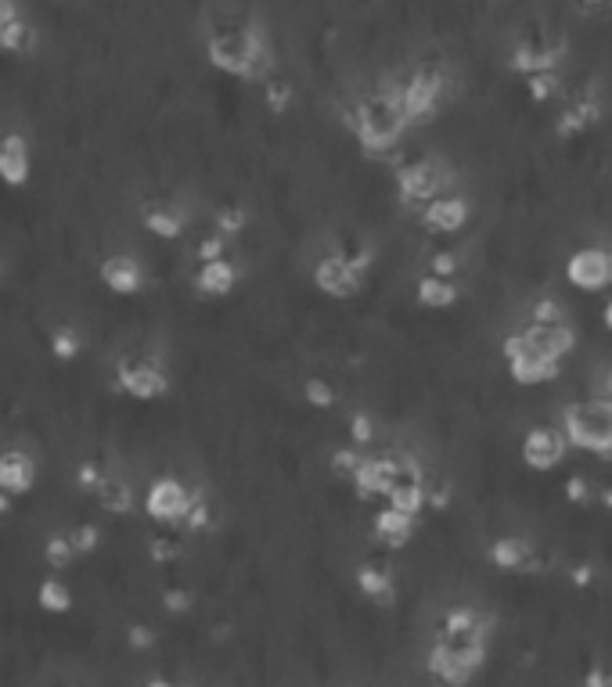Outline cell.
I'll use <instances>...</instances> for the list:
<instances>
[{"label":"cell","instance_id":"20","mask_svg":"<svg viewBox=\"0 0 612 687\" xmlns=\"http://www.w3.org/2000/svg\"><path fill=\"white\" fill-rule=\"evenodd\" d=\"M414 522H418L414 515H404V511H396V508H389V504H382V508L375 511L371 533H375V540L382 547H389V551H400V547L411 544Z\"/></svg>","mask_w":612,"mask_h":687},{"label":"cell","instance_id":"14","mask_svg":"<svg viewBox=\"0 0 612 687\" xmlns=\"http://www.w3.org/2000/svg\"><path fill=\"white\" fill-rule=\"evenodd\" d=\"M314 285H317V292H324L328 299H353V295H360V288H364V274L353 270L342 256L328 252V256L314 267Z\"/></svg>","mask_w":612,"mask_h":687},{"label":"cell","instance_id":"23","mask_svg":"<svg viewBox=\"0 0 612 687\" xmlns=\"http://www.w3.org/2000/svg\"><path fill=\"white\" fill-rule=\"evenodd\" d=\"M522 335H526L530 346H537L544 357H555V360H566L576 349V331L569 328V321L566 324H530Z\"/></svg>","mask_w":612,"mask_h":687},{"label":"cell","instance_id":"26","mask_svg":"<svg viewBox=\"0 0 612 687\" xmlns=\"http://www.w3.org/2000/svg\"><path fill=\"white\" fill-rule=\"evenodd\" d=\"M0 173L8 180L11 188H22L29 184V173H33V159H29V144L22 134H8L0 144Z\"/></svg>","mask_w":612,"mask_h":687},{"label":"cell","instance_id":"27","mask_svg":"<svg viewBox=\"0 0 612 687\" xmlns=\"http://www.w3.org/2000/svg\"><path fill=\"white\" fill-rule=\"evenodd\" d=\"M458 281H447V277H436V274H425L418 277L414 285V299L425 306V310H447V306L458 303Z\"/></svg>","mask_w":612,"mask_h":687},{"label":"cell","instance_id":"11","mask_svg":"<svg viewBox=\"0 0 612 687\" xmlns=\"http://www.w3.org/2000/svg\"><path fill=\"white\" fill-rule=\"evenodd\" d=\"M566 281L580 292H602L612 288V249L587 245L566 259Z\"/></svg>","mask_w":612,"mask_h":687},{"label":"cell","instance_id":"54","mask_svg":"<svg viewBox=\"0 0 612 687\" xmlns=\"http://www.w3.org/2000/svg\"><path fill=\"white\" fill-rule=\"evenodd\" d=\"M602 321H605V328L612 331V299H609V303H605V310H602Z\"/></svg>","mask_w":612,"mask_h":687},{"label":"cell","instance_id":"31","mask_svg":"<svg viewBox=\"0 0 612 687\" xmlns=\"http://www.w3.org/2000/svg\"><path fill=\"white\" fill-rule=\"evenodd\" d=\"M335 256H342L346 263H350L353 270H360V274H368L371 263H375V252H371V245L364 238H357V234H346V238H335Z\"/></svg>","mask_w":612,"mask_h":687},{"label":"cell","instance_id":"30","mask_svg":"<svg viewBox=\"0 0 612 687\" xmlns=\"http://www.w3.org/2000/svg\"><path fill=\"white\" fill-rule=\"evenodd\" d=\"M36 605L44 608L47 616H65L72 608V594L58 576H47V580H40V587H36Z\"/></svg>","mask_w":612,"mask_h":687},{"label":"cell","instance_id":"33","mask_svg":"<svg viewBox=\"0 0 612 687\" xmlns=\"http://www.w3.org/2000/svg\"><path fill=\"white\" fill-rule=\"evenodd\" d=\"M83 349V335L80 328H72V324H58V328L51 331V357L54 360H76Z\"/></svg>","mask_w":612,"mask_h":687},{"label":"cell","instance_id":"37","mask_svg":"<svg viewBox=\"0 0 612 687\" xmlns=\"http://www.w3.org/2000/svg\"><path fill=\"white\" fill-rule=\"evenodd\" d=\"M346 429H350V443L353 447H371L375 443V418H371L368 411H353L350 421H346Z\"/></svg>","mask_w":612,"mask_h":687},{"label":"cell","instance_id":"19","mask_svg":"<svg viewBox=\"0 0 612 687\" xmlns=\"http://www.w3.org/2000/svg\"><path fill=\"white\" fill-rule=\"evenodd\" d=\"M490 562L497 565L501 572H530L540 569L537 562V547L526 540V536H497L490 544Z\"/></svg>","mask_w":612,"mask_h":687},{"label":"cell","instance_id":"1","mask_svg":"<svg viewBox=\"0 0 612 687\" xmlns=\"http://www.w3.org/2000/svg\"><path fill=\"white\" fill-rule=\"evenodd\" d=\"M490 630H494V619L486 616L483 608H443L436 630H432L436 637H432V648L425 655V670L450 687L472 684V677L483 670L486 652H490Z\"/></svg>","mask_w":612,"mask_h":687},{"label":"cell","instance_id":"8","mask_svg":"<svg viewBox=\"0 0 612 687\" xmlns=\"http://www.w3.org/2000/svg\"><path fill=\"white\" fill-rule=\"evenodd\" d=\"M504 353V364H508V375H512L515 385H544V382H555L562 375V360L555 357H544L537 346H530V339L515 331L508 335L501 346Z\"/></svg>","mask_w":612,"mask_h":687},{"label":"cell","instance_id":"35","mask_svg":"<svg viewBox=\"0 0 612 687\" xmlns=\"http://www.w3.org/2000/svg\"><path fill=\"white\" fill-rule=\"evenodd\" d=\"M303 396H306V403H310V407H317V411H332L335 400H339V396H335V385L328 382V378H321V375L306 378Z\"/></svg>","mask_w":612,"mask_h":687},{"label":"cell","instance_id":"10","mask_svg":"<svg viewBox=\"0 0 612 687\" xmlns=\"http://www.w3.org/2000/svg\"><path fill=\"white\" fill-rule=\"evenodd\" d=\"M562 36L548 33V29H530L526 36H519V44L512 51V69L522 72V76H537V72H555L558 62H562Z\"/></svg>","mask_w":612,"mask_h":687},{"label":"cell","instance_id":"41","mask_svg":"<svg viewBox=\"0 0 612 687\" xmlns=\"http://www.w3.org/2000/svg\"><path fill=\"white\" fill-rule=\"evenodd\" d=\"M108 468H101L98 461H80V468H76V490L83 493H98L101 482H105Z\"/></svg>","mask_w":612,"mask_h":687},{"label":"cell","instance_id":"48","mask_svg":"<svg viewBox=\"0 0 612 687\" xmlns=\"http://www.w3.org/2000/svg\"><path fill=\"white\" fill-rule=\"evenodd\" d=\"M580 687H612V662H591L580 677Z\"/></svg>","mask_w":612,"mask_h":687},{"label":"cell","instance_id":"22","mask_svg":"<svg viewBox=\"0 0 612 687\" xmlns=\"http://www.w3.org/2000/svg\"><path fill=\"white\" fill-rule=\"evenodd\" d=\"M36 486V461L26 450H4L0 457V490L11 493V497H22Z\"/></svg>","mask_w":612,"mask_h":687},{"label":"cell","instance_id":"42","mask_svg":"<svg viewBox=\"0 0 612 687\" xmlns=\"http://www.w3.org/2000/svg\"><path fill=\"white\" fill-rule=\"evenodd\" d=\"M263 101H267L270 112H288V105H292V87H288L285 80H267L263 83Z\"/></svg>","mask_w":612,"mask_h":687},{"label":"cell","instance_id":"47","mask_svg":"<svg viewBox=\"0 0 612 687\" xmlns=\"http://www.w3.org/2000/svg\"><path fill=\"white\" fill-rule=\"evenodd\" d=\"M425 500H429L432 511H447L450 500H454V490H450L447 479H429V490H425Z\"/></svg>","mask_w":612,"mask_h":687},{"label":"cell","instance_id":"3","mask_svg":"<svg viewBox=\"0 0 612 687\" xmlns=\"http://www.w3.org/2000/svg\"><path fill=\"white\" fill-rule=\"evenodd\" d=\"M346 126H350L353 137H357L360 148L368 155L393 152L396 144L404 141L407 130H411L407 112L393 87H378V90H368V94H360L357 105L346 112Z\"/></svg>","mask_w":612,"mask_h":687},{"label":"cell","instance_id":"4","mask_svg":"<svg viewBox=\"0 0 612 687\" xmlns=\"http://www.w3.org/2000/svg\"><path fill=\"white\" fill-rule=\"evenodd\" d=\"M393 90L407 112V123L425 126L440 116L443 101L450 98V72L443 62H422L414 65L404 80H400V87Z\"/></svg>","mask_w":612,"mask_h":687},{"label":"cell","instance_id":"53","mask_svg":"<svg viewBox=\"0 0 612 687\" xmlns=\"http://www.w3.org/2000/svg\"><path fill=\"white\" fill-rule=\"evenodd\" d=\"M144 687H177V684H173V680H166V677H152Z\"/></svg>","mask_w":612,"mask_h":687},{"label":"cell","instance_id":"12","mask_svg":"<svg viewBox=\"0 0 612 687\" xmlns=\"http://www.w3.org/2000/svg\"><path fill=\"white\" fill-rule=\"evenodd\" d=\"M566 450H569V439L562 429L555 425H533L522 439V464L533 468V472H555L558 464L566 461Z\"/></svg>","mask_w":612,"mask_h":687},{"label":"cell","instance_id":"51","mask_svg":"<svg viewBox=\"0 0 612 687\" xmlns=\"http://www.w3.org/2000/svg\"><path fill=\"white\" fill-rule=\"evenodd\" d=\"M569 583H573L576 590H584L594 583V562H576L569 565Z\"/></svg>","mask_w":612,"mask_h":687},{"label":"cell","instance_id":"13","mask_svg":"<svg viewBox=\"0 0 612 687\" xmlns=\"http://www.w3.org/2000/svg\"><path fill=\"white\" fill-rule=\"evenodd\" d=\"M396 475H400V454H368L350 482L360 500H389Z\"/></svg>","mask_w":612,"mask_h":687},{"label":"cell","instance_id":"28","mask_svg":"<svg viewBox=\"0 0 612 687\" xmlns=\"http://www.w3.org/2000/svg\"><path fill=\"white\" fill-rule=\"evenodd\" d=\"M94 500H98L101 511H108V515H116V518L134 511V490H130V482L116 472L105 475V482H101V490L94 493Z\"/></svg>","mask_w":612,"mask_h":687},{"label":"cell","instance_id":"38","mask_svg":"<svg viewBox=\"0 0 612 687\" xmlns=\"http://www.w3.org/2000/svg\"><path fill=\"white\" fill-rule=\"evenodd\" d=\"M364 457H368V454H364L360 447H353V443H350V447H339L332 454V472L339 475V479H353V475H357V468L364 464Z\"/></svg>","mask_w":612,"mask_h":687},{"label":"cell","instance_id":"57","mask_svg":"<svg viewBox=\"0 0 612 687\" xmlns=\"http://www.w3.org/2000/svg\"><path fill=\"white\" fill-rule=\"evenodd\" d=\"M602 400H605V403H609V411H612V396H602Z\"/></svg>","mask_w":612,"mask_h":687},{"label":"cell","instance_id":"49","mask_svg":"<svg viewBox=\"0 0 612 687\" xmlns=\"http://www.w3.org/2000/svg\"><path fill=\"white\" fill-rule=\"evenodd\" d=\"M562 490H566L569 504H587V500H591V482H587V475H569Z\"/></svg>","mask_w":612,"mask_h":687},{"label":"cell","instance_id":"18","mask_svg":"<svg viewBox=\"0 0 612 687\" xmlns=\"http://www.w3.org/2000/svg\"><path fill=\"white\" fill-rule=\"evenodd\" d=\"M357 590L375 605H393L396 601V572L382 558H368L357 565Z\"/></svg>","mask_w":612,"mask_h":687},{"label":"cell","instance_id":"40","mask_svg":"<svg viewBox=\"0 0 612 687\" xmlns=\"http://www.w3.org/2000/svg\"><path fill=\"white\" fill-rule=\"evenodd\" d=\"M216 526V511H213V504H209L202 493H198V500H195V508H191V515H188V522H184V529H191V533H209V529Z\"/></svg>","mask_w":612,"mask_h":687},{"label":"cell","instance_id":"32","mask_svg":"<svg viewBox=\"0 0 612 687\" xmlns=\"http://www.w3.org/2000/svg\"><path fill=\"white\" fill-rule=\"evenodd\" d=\"M213 224H216V231L231 241L245 231V224H249V209H245L242 202H227V206H220L213 213Z\"/></svg>","mask_w":612,"mask_h":687},{"label":"cell","instance_id":"46","mask_svg":"<svg viewBox=\"0 0 612 687\" xmlns=\"http://www.w3.org/2000/svg\"><path fill=\"white\" fill-rule=\"evenodd\" d=\"M198 263H216V259H227V238L220 231L206 234V238L198 241Z\"/></svg>","mask_w":612,"mask_h":687},{"label":"cell","instance_id":"45","mask_svg":"<svg viewBox=\"0 0 612 687\" xmlns=\"http://www.w3.org/2000/svg\"><path fill=\"white\" fill-rule=\"evenodd\" d=\"M429 274L447 277V281H454V277L461 274V256H458V252H450V249L432 252V259H429Z\"/></svg>","mask_w":612,"mask_h":687},{"label":"cell","instance_id":"9","mask_svg":"<svg viewBox=\"0 0 612 687\" xmlns=\"http://www.w3.org/2000/svg\"><path fill=\"white\" fill-rule=\"evenodd\" d=\"M198 493L188 490L180 479H173V475H159V479L148 486V493H144V515L152 518V522H159V526H184L191 515V508H195Z\"/></svg>","mask_w":612,"mask_h":687},{"label":"cell","instance_id":"21","mask_svg":"<svg viewBox=\"0 0 612 687\" xmlns=\"http://www.w3.org/2000/svg\"><path fill=\"white\" fill-rule=\"evenodd\" d=\"M602 119V101H598V94H580V98H573L566 108H562V116L555 119V134L558 137H580L584 130H591L594 123Z\"/></svg>","mask_w":612,"mask_h":687},{"label":"cell","instance_id":"55","mask_svg":"<svg viewBox=\"0 0 612 687\" xmlns=\"http://www.w3.org/2000/svg\"><path fill=\"white\" fill-rule=\"evenodd\" d=\"M602 504H605V508L612 511V486H605V493H602Z\"/></svg>","mask_w":612,"mask_h":687},{"label":"cell","instance_id":"6","mask_svg":"<svg viewBox=\"0 0 612 687\" xmlns=\"http://www.w3.org/2000/svg\"><path fill=\"white\" fill-rule=\"evenodd\" d=\"M116 385L134 400H159L170 393V375L155 349H126L116 360Z\"/></svg>","mask_w":612,"mask_h":687},{"label":"cell","instance_id":"2","mask_svg":"<svg viewBox=\"0 0 612 687\" xmlns=\"http://www.w3.org/2000/svg\"><path fill=\"white\" fill-rule=\"evenodd\" d=\"M206 54L209 62L216 65L227 76H238V80H270V69H274V51H270V40L256 22L242 15H231V11H216L206 26Z\"/></svg>","mask_w":612,"mask_h":687},{"label":"cell","instance_id":"16","mask_svg":"<svg viewBox=\"0 0 612 687\" xmlns=\"http://www.w3.org/2000/svg\"><path fill=\"white\" fill-rule=\"evenodd\" d=\"M98 277L105 281L108 292H116V295H137L144 288L141 263H137L134 256H126V252H112V256L101 259Z\"/></svg>","mask_w":612,"mask_h":687},{"label":"cell","instance_id":"24","mask_svg":"<svg viewBox=\"0 0 612 687\" xmlns=\"http://www.w3.org/2000/svg\"><path fill=\"white\" fill-rule=\"evenodd\" d=\"M33 40V26L18 15L15 0H0V47L8 54H29Z\"/></svg>","mask_w":612,"mask_h":687},{"label":"cell","instance_id":"36","mask_svg":"<svg viewBox=\"0 0 612 687\" xmlns=\"http://www.w3.org/2000/svg\"><path fill=\"white\" fill-rule=\"evenodd\" d=\"M530 324H566V306L551 295H537L530 303Z\"/></svg>","mask_w":612,"mask_h":687},{"label":"cell","instance_id":"43","mask_svg":"<svg viewBox=\"0 0 612 687\" xmlns=\"http://www.w3.org/2000/svg\"><path fill=\"white\" fill-rule=\"evenodd\" d=\"M526 87H530L533 101H548L558 94L562 80H558V72H537V76H526Z\"/></svg>","mask_w":612,"mask_h":687},{"label":"cell","instance_id":"52","mask_svg":"<svg viewBox=\"0 0 612 687\" xmlns=\"http://www.w3.org/2000/svg\"><path fill=\"white\" fill-rule=\"evenodd\" d=\"M598 396H612V367L605 371V378H602V389H598Z\"/></svg>","mask_w":612,"mask_h":687},{"label":"cell","instance_id":"34","mask_svg":"<svg viewBox=\"0 0 612 687\" xmlns=\"http://www.w3.org/2000/svg\"><path fill=\"white\" fill-rule=\"evenodd\" d=\"M44 558H47V565H51L54 572H62V569H69L80 554H76V547H72V540H69V533H51L47 536V544H44Z\"/></svg>","mask_w":612,"mask_h":687},{"label":"cell","instance_id":"39","mask_svg":"<svg viewBox=\"0 0 612 687\" xmlns=\"http://www.w3.org/2000/svg\"><path fill=\"white\" fill-rule=\"evenodd\" d=\"M69 540L76 547V554H94L101 547V529L94 522H80L76 529H69Z\"/></svg>","mask_w":612,"mask_h":687},{"label":"cell","instance_id":"50","mask_svg":"<svg viewBox=\"0 0 612 687\" xmlns=\"http://www.w3.org/2000/svg\"><path fill=\"white\" fill-rule=\"evenodd\" d=\"M126 644L134 648V652H148L155 644V630L152 626H144V623H134L130 630H126Z\"/></svg>","mask_w":612,"mask_h":687},{"label":"cell","instance_id":"44","mask_svg":"<svg viewBox=\"0 0 612 687\" xmlns=\"http://www.w3.org/2000/svg\"><path fill=\"white\" fill-rule=\"evenodd\" d=\"M191 605H195V594H191L188 587H166L162 590V608H166L170 616H188Z\"/></svg>","mask_w":612,"mask_h":687},{"label":"cell","instance_id":"7","mask_svg":"<svg viewBox=\"0 0 612 687\" xmlns=\"http://www.w3.org/2000/svg\"><path fill=\"white\" fill-rule=\"evenodd\" d=\"M450 188V170L432 155H414V159L396 166V195L400 202H414V206H429L436 198H443Z\"/></svg>","mask_w":612,"mask_h":687},{"label":"cell","instance_id":"25","mask_svg":"<svg viewBox=\"0 0 612 687\" xmlns=\"http://www.w3.org/2000/svg\"><path fill=\"white\" fill-rule=\"evenodd\" d=\"M238 285V267L231 259H216V263H202L195 270V292L206 295V299H224L234 292Z\"/></svg>","mask_w":612,"mask_h":687},{"label":"cell","instance_id":"29","mask_svg":"<svg viewBox=\"0 0 612 687\" xmlns=\"http://www.w3.org/2000/svg\"><path fill=\"white\" fill-rule=\"evenodd\" d=\"M144 551H148V558H152L155 565H173L184 558V551H188V540L180 533H173L170 526H162L159 533L148 536V544H144Z\"/></svg>","mask_w":612,"mask_h":687},{"label":"cell","instance_id":"17","mask_svg":"<svg viewBox=\"0 0 612 687\" xmlns=\"http://www.w3.org/2000/svg\"><path fill=\"white\" fill-rule=\"evenodd\" d=\"M141 220H144V227L162 241L180 238L184 227H188V213H184V206L173 202V198H152V202H144Z\"/></svg>","mask_w":612,"mask_h":687},{"label":"cell","instance_id":"56","mask_svg":"<svg viewBox=\"0 0 612 687\" xmlns=\"http://www.w3.org/2000/svg\"><path fill=\"white\" fill-rule=\"evenodd\" d=\"M425 687H450V684H440V680H436V684H425Z\"/></svg>","mask_w":612,"mask_h":687},{"label":"cell","instance_id":"5","mask_svg":"<svg viewBox=\"0 0 612 687\" xmlns=\"http://www.w3.org/2000/svg\"><path fill=\"white\" fill-rule=\"evenodd\" d=\"M562 432H566L569 447L612 457V411L602 396H594L587 403H569L562 411Z\"/></svg>","mask_w":612,"mask_h":687},{"label":"cell","instance_id":"15","mask_svg":"<svg viewBox=\"0 0 612 687\" xmlns=\"http://www.w3.org/2000/svg\"><path fill=\"white\" fill-rule=\"evenodd\" d=\"M472 220V202L465 195H443L418 213V224L429 234H454Z\"/></svg>","mask_w":612,"mask_h":687}]
</instances>
